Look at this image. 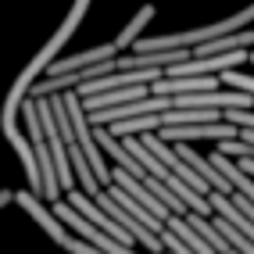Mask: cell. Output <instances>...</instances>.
Returning a JSON list of instances; mask_svg holds the SVG:
<instances>
[{
	"mask_svg": "<svg viewBox=\"0 0 254 254\" xmlns=\"http://www.w3.org/2000/svg\"><path fill=\"white\" fill-rule=\"evenodd\" d=\"M90 4H93V0H72V7H68V14H64V22L58 25V32L43 43L40 54L25 64V72L14 79L11 93L4 97V108H0V126H14V122H18V115H22V100L29 97V86H32V82H36L43 72H47V64L54 61V58L61 54V47L72 40V32L82 25V18H86V11H90Z\"/></svg>",
	"mask_w": 254,
	"mask_h": 254,
	"instance_id": "6da1fadb",
	"label": "cell"
},
{
	"mask_svg": "<svg viewBox=\"0 0 254 254\" xmlns=\"http://www.w3.org/2000/svg\"><path fill=\"white\" fill-rule=\"evenodd\" d=\"M22 115H25V132H29L32 154H36V165H40L43 200H47V204H58V200L64 197V190H61V183H58V165H54V154H50V147H47L43 122H40V108H36V100H32V97L22 100Z\"/></svg>",
	"mask_w": 254,
	"mask_h": 254,
	"instance_id": "7a4b0ae2",
	"label": "cell"
},
{
	"mask_svg": "<svg viewBox=\"0 0 254 254\" xmlns=\"http://www.w3.org/2000/svg\"><path fill=\"white\" fill-rule=\"evenodd\" d=\"M61 97H64V108H68L75 140H79V147H82V154H86L97 183H100V186H111V172H115V168H108V161H104V150H100V143H97V136H93V126H90V118H86V108H82L79 93L68 90V93H61Z\"/></svg>",
	"mask_w": 254,
	"mask_h": 254,
	"instance_id": "3957f363",
	"label": "cell"
},
{
	"mask_svg": "<svg viewBox=\"0 0 254 254\" xmlns=\"http://www.w3.org/2000/svg\"><path fill=\"white\" fill-rule=\"evenodd\" d=\"M50 208H54V215H58L68 229H79L82 240L93 244V247H100L104 254H136V247H126V244H118L115 236H108L104 229H97V226L90 222V218H82V215L68 204V200H58V204H50Z\"/></svg>",
	"mask_w": 254,
	"mask_h": 254,
	"instance_id": "277c9868",
	"label": "cell"
},
{
	"mask_svg": "<svg viewBox=\"0 0 254 254\" xmlns=\"http://www.w3.org/2000/svg\"><path fill=\"white\" fill-rule=\"evenodd\" d=\"M14 204H22L25 211H29V218H32V222H36L47 236H50V240H54L58 247H64V244H68V226H64L61 222V218L54 215V208H47L43 204V197L40 193H32V190H14Z\"/></svg>",
	"mask_w": 254,
	"mask_h": 254,
	"instance_id": "5b68a950",
	"label": "cell"
},
{
	"mask_svg": "<svg viewBox=\"0 0 254 254\" xmlns=\"http://www.w3.org/2000/svg\"><path fill=\"white\" fill-rule=\"evenodd\" d=\"M61 200H68V204H72V208H75V211H79L82 218H90V222H93L97 229H104L108 236H115L118 244H126V247H136V240H132V236H129V233H126L122 226H118L115 218H111V215H108L104 208H100V204H97V200H93L90 193H82L79 186H75V190H68V193H64Z\"/></svg>",
	"mask_w": 254,
	"mask_h": 254,
	"instance_id": "8992f818",
	"label": "cell"
},
{
	"mask_svg": "<svg viewBox=\"0 0 254 254\" xmlns=\"http://www.w3.org/2000/svg\"><path fill=\"white\" fill-rule=\"evenodd\" d=\"M4 136H7V143L14 147V154H18V161L25 165V179H29V190L43 197V179H40V165H36V154H32L29 132H22V129H18V122H14V126H4Z\"/></svg>",
	"mask_w": 254,
	"mask_h": 254,
	"instance_id": "52a82bcc",
	"label": "cell"
},
{
	"mask_svg": "<svg viewBox=\"0 0 254 254\" xmlns=\"http://www.w3.org/2000/svg\"><path fill=\"white\" fill-rule=\"evenodd\" d=\"M229 50H254V29H240L229 36H215L208 43L193 47V58H211V54H229Z\"/></svg>",
	"mask_w": 254,
	"mask_h": 254,
	"instance_id": "ba28073f",
	"label": "cell"
},
{
	"mask_svg": "<svg viewBox=\"0 0 254 254\" xmlns=\"http://www.w3.org/2000/svg\"><path fill=\"white\" fill-rule=\"evenodd\" d=\"M150 86H126V90H104L97 97H86L82 100V108L86 111H104V108H118V104H129V100H140L147 97Z\"/></svg>",
	"mask_w": 254,
	"mask_h": 254,
	"instance_id": "9c48e42d",
	"label": "cell"
},
{
	"mask_svg": "<svg viewBox=\"0 0 254 254\" xmlns=\"http://www.w3.org/2000/svg\"><path fill=\"white\" fill-rule=\"evenodd\" d=\"M104 190H108V193H111V197H115L118 204H122V208H126V211L132 215V218H136L140 226H147L150 233H161V229H165V222H161V218H158V215H150V211H147V208L140 204L136 197H129V193L122 190V186H115V183H111V186H104Z\"/></svg>",
	"mask_w": 254,
	"mask_h": 254,
	"instance_id": "30bf717a",
	"label": "cell"
},
{
	"mask_svg": "<svg viewBox=\"0 0 254 254\" xmlns=\"http://www.w3.org/2000/svg\"><path fill=\"white\" fill-rule=\"evenodd\" d=\"M150 18H154V4H143L136 14L129 18V25L115 36V47H118V54H126V50H132V43L143 40V29L150 25Z\"/></svg>",
	"mask_w": 254,
	"mask_h": 254,
	"instance_id": "8fae6325",
	"label": "cell"
},
{
	"mask_svg": "<svg viewBox=\"0 0 254 254\" xmlns=\"http://www.w3.org/2000/svg\"><path fill=\"white\" fill-rule=\"evenodd\" d=\"M165 115V111H161ZM161 115H140V118H126V122H115V126H104L111 129V136H143V132H158L161 129Z\"/></svg>",
	"mask_w": 254,
	"mask_h": 254,
	"instance_id": "7c38bea8",
	"label": "cell"
},
{
	"mask_svg": "<svg viewBox=\"0 0 254 254\" xmlns=\"http://www.w3.org/2000/svg\"><path fill=\"white\" fill-rule=\"evenodd\" d=\"M165 226L172 229V233L179 236V240H183L186 247H193L197 254H215V251L208 247V240H204V236H200V233H197V229H193L190 222H186L183 215H168V218H165Z\"/></svg>",
	"mask_w": 254,
	"mask_h": 254,
	"instance_id": "4fadbf2b",
	"label": "cell"
},
{
	"mask_svg": "<svg viewBox=\"0 0 254 254\" xmlns=\"http://www.w3.org/2000/svg\"><path fill=\"white\" fill-rule=\"evenodd\" d=\"M215 150L218 154H226V158H254V143H247V140H240V136H233V140H218L215 143Z\"/></svg>",
	"mask_w": 254,
	"mask_h": 254,
	"instance_id": "5bb4252c",
	"label": "cell"
},
{
	"mask_svg": "<svg viewBox=\"0 0 254 254\" xmlns=\"http://www.w3.org/2000/svg\"><path fill=\"white\" fill-rule=\"evenodd\" d=\"M218 82H222V86H229V90H240V93L254 97V75H247V72H240V68L222 72V75H218Z\"/></svg>",
	"mask_w": 254,
	"mask_h": 254,
	"instance_id": "9a60e30c",
	"label": "cell"
},
{
	"mask_svg": "<svg viewBox=\"0 0 254 254\" xmlns=\"http://www.w3.org/2000/svg\"><path fill=\"white\" fill-rule=\"evenodd\" d=\"M158 236H161V247H165V251H168V254H197V251H193V247H186V244H183V240H179V236H176V233H172V229H168V226H165V229H161V233H158Z\"/></svg>",
	"mask_w": 254,
	"mask_h": 254,
	"instance_id": "2e32d148",
	"label": "cell"
},
{
	"mask_svg": "<svg viewBox=\"0 0 254 254\" xmlns=\"http://www.w3.org/2000/svg\"><path fill=\"white\" fill-rule=\"evenodd\" d=\"M14 204V190H0V208H7Z\"/></svg>",
	"mask_w": 254,
	"mask_h": 254,
	"instance_id": "e0dca14e",
	"label": "cell"
},
{
	"mask_svg": "<svg viewBox=\"0 0 254 254\" xmlns=\"http://www.w3.org/2000/svg\"><path fill=\"white\" fill-rule=\"evenodd\" d=\"M247 61H251V64H254V50H251V58H247Z\"/></svg>",
	"mask_w": 254,
	"mask_h": 254,
	"instance_id": "ac0fdd59",
	"label": "cell"
},
{
	"mask_svg": "<svg viewBox=\"0 0 254 254\" xmlns=\"http://www.w3.org/2000/svg\"><path fill=\"white\" fill-rule=\"evenodd\" d=\"M161 254H168V251H161Z\"/></svg>",
	"mask_w": 254,
	"mask_h": 254,
	"instance_id": "d6986e66",
	"label": "cell"
}]
</instances>
